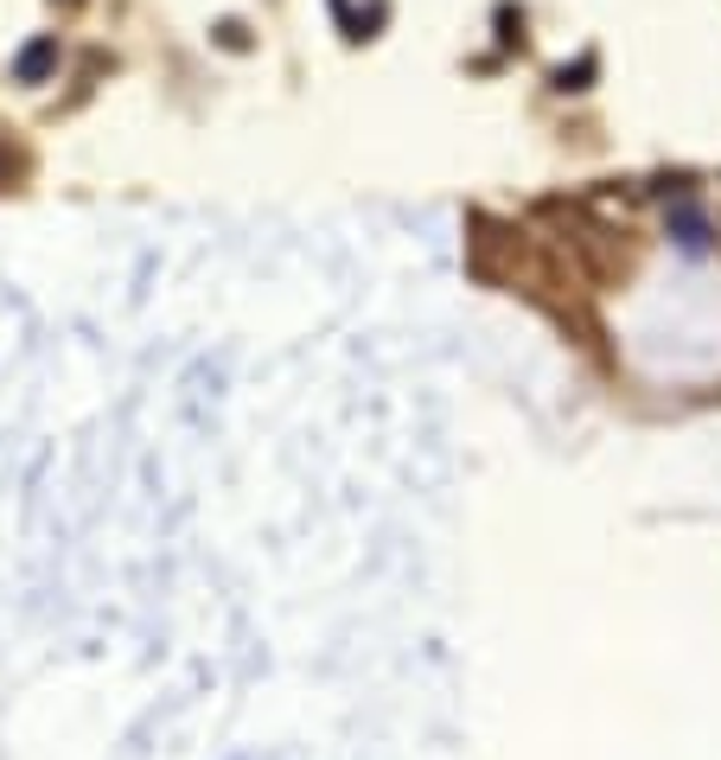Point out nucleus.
Segmentation results:
<instances>
[{
  "label": "nucleus",
  "mask_w": 721,
  "mask_h": 760,
  "mask_svg": "<svg viewBox=\"0 0 721 760\" xmlns=\"http://www.w3.org/2000/svg\"><path fill=\"white\" fill-rule=\"evenodd\" d=\"M51 71H58V38L51 33L33 38V45H20V58H13V77H20V83H45Z\"/></svg>",
  "instance_id": "f257e3e1"
},
{
  "label": "nucleus",
  "mask_w": 721,
  "mask_h": 760,
  "mask_svg": "<svg viewBox=\"0 0 721 760\" xmlns=\"http://www.w3.org/2000/svg\"><path fill=\"white\" fill-rule=\"evenodd\" d=\"M492 20H498V45H524V7H511V0H504Z\"/></svg>",
  "instance_id": "7ed1b4c3"
},
{
  "label": "nucleus",
  "mask_w": 721,
  "mask_h": 760,
  "mask_svg": "<svg viewBox=\"0 0 721 760\" xmlns=\"http://www.w3.org/2000/svg\"><path fill=\"white\" fill-rule=\"evenodd\" d=\"M594 71H601V58H594V51H581L574 65H556V77H549V83H556V90H588V83H594Z\"/></svg>",
  "instance_id": "f03ea898"
},
{
  "label": "nucleus",
  "mask_w": 721,
  "mask_h": 760,
  "mask_svg": "<svg viewBox=\"0 0 721 760\" xmlns=\"http://www.w3.org/2000/svg\"><path fill=\"white\" fill-rule=\"evenodd\" d=\"M211 38H218L224 51H243V45H249V26H243V20H218V26H211Z\"/></svg>",
  "instance_id": "20e7f679"
},
{
  "label": "nucleus",
  "mask_w": 721,
  "mask_h": 760,
  "mask_svg": "<svg viewBox=\"0 0 721 760\" xmlns=\"http://www.w3.org/2000/svg\"><path fill=\"white\" fill-rule=\"evenodd\" d=\"M58 7H71V0H58Z\"/></svg>",
  "instance_id": "39448f33"
}]
</instances>
